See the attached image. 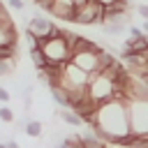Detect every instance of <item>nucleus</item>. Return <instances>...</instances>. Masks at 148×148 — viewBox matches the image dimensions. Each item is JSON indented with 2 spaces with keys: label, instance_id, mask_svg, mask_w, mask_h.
Returning a JSON list of instances; mask_svg holds the SVG:
<instances>
[{
  "label": "nucleus",
  "instance_id": "f257e3e1",
  "mask_svg": "<svg viewBox=\"0 0 148 148\" xmlns=\"http://www.w3.org/2000/svg\"><path fill=\"white\" fill-rule=\"evenodd\" d=\"M92 132L106 141L109 146H120L123 139L130 136V123H127V99L116 97L111 102H104L97 106V118Z\"/></svg>",
  "mask_w": 148,
  "mask_h": 148
},
{
  "label": "nucleus",
  "instance_id": "f03ea898",
  "mask_svg": "<svg viewBox=\"0 0 148 148\" xmlns=\"http://www.w3.org/2000/svg\"><path fill=\"white\" fill-rule=\"evenodd\" d=\"M76 37H79V35L58 28V32H56L53 37H49V39H44V42H37V46H39V51L44 53V58H46L49 65L62 67V65H67V62L72 60V46H74Z\"/></svg>",
  "mask_w": 148,
  "mask_h": 148
},
{
  "label": "nucleus",
  "instance_id": "7ed1b4c3",
  "mask_svg": "<svg viewBox=\"0 0 148 148\" xmlns=\"http://www.w3.org/2000/svg\"><path fill=\"white\" fill-rule=\"evenodd\" d=\"M88 97H90V102L95 104V106H99V104H104V102H111V99H116V97H123L120 92H118V83L111 79V76H106V74H90V79H88Z\"/></svg>",
  "mask_w": 148,
  "mask_h": 148
},
{
  "label": "nucleus",
  "instance_id": "20e7f679",
  "mask_svg": "<svg viewBox=\"0 0 148 148\" xmlns=\"http://www.w3.org/2000/svg\"><path fill=\"white\" fill-rule=\"evenodd\" d=\"M25 32H28V37H32L35 42H44V39H49V37H53V35L58 32V25H56L51 18L42 16V14H32V16L28 18Z\"/></svg>",
  "mask_w": 148,
  "mask_h": 148
},
{
  "label": "nucleus",
  "instance_id": "39448f33",
  "mask_svg": "<svg viewBox=\"0 0 148 148\" xmlns=\"http://www.w3.org/2000/svg\"><path fill=\"white\" fill-rule=\"evenodd\" d=\"M102 16H104V7L97 5L95 0H88L83 7L74 9L72 23H76V25H102Z\"/></svg>",
  "mask_w": 148,
  "mask_h": 148
},
{
  "label": "nucleus",
  "instance_id": "423d86ee",
  "mask_svg": "<svg viewBox=\"0 0 148 148\" xmlns=\"http://www.w3.org/2000/svg\"><path fill=\"white\" fill-rule=\"evenodd\" d=\"M37 7H42L49 16L53 18H60V21H69L74 18V5L72 0H39Z\"/></svg>",
  "mask_w": 148,
  "mask_h": 148
},
{
  "label": "nucleus",
  "instance_id": "0eeeda50",
  "mask_svg": "<svg viewBox=\"0 0 148 148\" xmlns=\"http://www.w3.org/2000/svg\"><path fill=\"white\" fill-rule=\"evenodd\" d=\"M16 46V28H5L0 25V49Z\"/></svg>",
  "mask_w": 148,
  "mask_h": 148
},
{
  "label": "nucleus",
  "instance_id": "6e6552de",
  "mask_svg": "<svg viewBox=\"0 0 148 148\" xmlns=\"http://www.w3.org/2000/svg\"><path fill=\"white\" fill-rule=\"evenodd\" d=\"M58 118H60L62 123H67L69 127H81V125H83V120H81L72 109H60V111H58Z\"/></svg>",
  "mask_w": 148,
  "mask_h": 148
},
{
  "label": "nucleus",
  "instance_id": "1a4fd4ad",
  "mask_svg": "<svg viewBox=\"0 0 148 148\" xmlns=\"http://www.w3.org/2000/svg\"><path fill=\"white\" fill-rule=\"evenodd\" d=\"M23 132H25L28 136H32V139H39V136L44 134V123H42V120H35V118H32V120H30V123L25 125V130H23Z\"/></svg>",
  "mask_w": 148,
  "mask_h": 148
},
{
  "label": "nucleus",
  "instance_id": "9d476101",
  "mask_svg": "<svg viewBox=\"0 0 148 148\" xmlns=\"http://www.w3.org/2000/svg\"><path fill=\"white\" fill-rule=\"evenodd\" d=\"M102 30H104L106 35H123V32L127 30V25H113V23H104V25H102Z\"/></svg>",
  "mask_w": 148,
  "mask_h": 148
},
{
  "label": "nucleus",
  "instance_id": "9b49d317",
  "mask_svg": "<svg viewBox=\"0 0 148 148\" xmlns=\"http://www.w3.org/2000/svg\"><path fill=\"white\" fill-rule=\"evenodd\" d=\"M0 120H2V123H14V113H12V109H9L7 104L0 106Z\"/></svg>",
  "mask_w": 148,
  "mask_h": 148
},
{
  "label": "nucleus",
  "instance_id": "f8f14e48",
  "mask_svg": "<svg viewBox=\"0 0 148 148\" xmlns=\"http://www.w3.org/2000/svg\"><path fill=\"white\" fill-rule=\"evenodd\" d=\"M7 7L14 12H23L25 9V0H7Z\"/></svg>",
  "mask_w": 148,
  "mask_h": 148
},
{
  "label": "nucleus",
  "instance_id": "ddd939ff",
  "mask_svg": "<svg viewBox=\"0 0 148 148\" xmlns=\"http://www.w3.org/2000/svg\"><path fill=\"white\" fill-rule=\"evenodd\" d=\"M9 99H12V92H9L7 88H2V86H0V102H2V104H7Z\"/></svg>",
  "mask_w": 148,
  "mask_h": 148
},
{
  "label": "nucleus",
  "instance_id": "4468645a",
  "mask_svg": "<svg viewBox=\"0 0 148 148\" xmlns=\"http://www.w3.org/2000/svg\"><path fill=\"white\" fill-rule=\"evenodd\" d=\"M136 12H139V14L148 21V5H139V7H136Z\"/></svg>",
  "mask_w": 148,
  "mask_h": 148
},
{
  "label": "nucleus",
  "instance_id": "2eb2a0df",
  "mask_svg": "<svg viewBox=\"0 0 148 148\" xmlns=\"http://www.w3.org/2000/svg\"><path fill=\"white\" fill-rule=\"evenodd\" d=\"M5 146H7V148H21V143H18L16 139H9V141H5Z\"/></svg>",
  "mask_w": 148,
  "mask_h": 148
},
{
  "label": "nucleus",
  "instance_id": "dca6fc26",
  "mask_svg": "<svg viewBox=\"0 0 148 148\" xmlns=\"http://www.w3.org/2000/svg\"><path fill=\"white\" fill-rule=\"evenodd\" d=\"M97 5H102V7H111V5H116L118 0H95Z\"/></svg>",
  "mask_w": 148,
  "mask_h": 148
},
{
  "label": "nucleus",
  "instance_id": "f3484780",
  "mask_svg": "<svg viewBox=\"0 0 148 148\" xmlns=\"http://www.w3.org/2000/svg\"><path fill=\"white\" fill-rule=\"evenodd\" d=\"M88 0H72V5H74V9H79V7H83Z\"/></svg>",
  "mask_w": 148,
  "mask_h": 148
},
{
  "label": "nucleus",
  "instance_id": "a211bd4d",
  "mask_svg": "<svg viewBox=\"0 0 148 148\" xmlns=\"http://www.w3.org/2000/svg\"><path fill=\"white\" fill-rule=\"evenodd\" d=\"M0 148H7V146H5V141H0Z\"/></svg>",
  "mask_w": 148,
  "mask_h": 148
},
{
  "label": "nucleus",
  "instance_id": "6ab92c4d",
  "mask_svg": "<svg viewBox=\"0 0 148 148\" xmlns=\"http://www.w3.org/2000/svg\"><path fill=\"white\" fill-rule=\"evenodd\" d=\"M32 2H35V5H37V2H39V0H32Z\"/></svg>",
  "mask_w": 148,
  "mask_h": 148
},
{
  "label": "nucleus",
  "instance_id": "aec40b11",
  "mask_svg": "<svg viewBox=\"0 0 148 148\" xmlns=\"http://www.w3.org/2000/svg\"><path fill=\"white\" fill-rule=\"evenodd\" d=\"M0 5H2V2H0Z\"/></svg>",
  "mask_w": 148,
  "mask_h": 148
}]
</instances>
